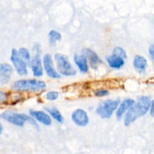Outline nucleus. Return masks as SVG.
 I'll list each match as a JSON object with an SVG mask.
<instances>
[{"mask_svg": "<svg viewBox=\"0 0 154 154\" xmlns=\"http://www.w3.org/2000/svg\"><path fill=\"white\" fill-rule=\"evenodd\" d=\"M74 61L81 73L86 74L89 72L88 60L84 54H75L74 55Z\"/></svg>", "mask_w": 154, "mask_h": 154, "instance_id": "obj_13", "label": "nucleus"}, {"mask_svg": "<svg viewBox=\"0 0 154 154\" xmlns=\"http://www.w3.org/2000/svg\"><path fill=\"white\" fill-rule=\"evenodd\" d=\"M19 52L20 56L21 57V58L23 60H25L27 63L29 64L30 61H31V56H30V53L28 49H26V48H20L18 51Z\"/></svg>", "mask_w": 154, "mask_h": 154, "instance_id": "obj_19", "label": "nucleus"}, {"mask_svg": "<svg viewBox=\"0 0 154 154\" xmlns=\"http://www.w3.org/2000/svg\"><path fill=\"white\" fill-rule=\"evenodd\" d=\"M54 60L57 63V72L60 75L72 77L77 74L76 69L72 66L67 56L57 53L54 55Z\"/></svg>", "mask_w": 154, "mask_h": 154, "instance_id": "obj_4", "label": "nucleus"}, {"mask_svg": "<svg viewBox=\"0 0 154 154\" xmlns=\"http://www.w3.org/2000/svg\"><path fill=\"white\" fill-rule=\"evenodd\" d=\"M133 67L138 73H144L147 67V60L141 55H135L133 60Z\"/></svg>", "mask_w": 154, "mask_h": 154, "instance_id": "obj_15", "label": "nucleus"}, {"mask_svg": "<svg viewBox=\"0 0 154 154\" xmlns=\"http://www.w3.org/2000/svg\"><path fill=\"white\" fill-rule=\"evenodd\" d=\"M48 39H49V42L51 45H55L57 42L61 41L62 35L57 30L53 29L50 31L49 34H48Z\"/></svg>", "mask_w": 154, "mask_h": 154, "instance_id": "obj_18", "label": "nucleus"}, {"mask_svg": "<svg viewBox=\"0 0 154 154\" xmlns=\"http://www.w3.org/2000/svg\"><path fill=\"white\" fill-rule=\"evenodd\" d=\"M46 83L36 79L19 80L12 84L11 89L17 92H33L39 93L46 89Z\"/></svg>", "mask_w": 154, "mask_h": 154, "instance_id": "obj_2", "label": "nucleus"}, {"mask_svg": "<svg viewBox=\"0 0 154 154\" xmlns=\"http://www.w3.org/2000/svg\"><path fill=\"white\" fill-rule=\"evenodd\" d=\"M149 54H150V57H151L152 60L154 61V43L152 44L150 46V48H149Z\"/></svg>", "mask_w": 154, "mask_h": 154, "instance_id": "obj_24", "label": "nucleus"}, {"mask_svg": "<svg viewBox=\"0 0 154 154\" xmlns=\"http://www.w3.org/2000/svg\"><path fill=\"white\" fill-rule=\"evenodd\" d=\"M13 73V68L8 63L0 64V82L7 84Z\"/></svg>", "mask_w": 154, "mask_h": 154, "instance_id": "obj_14", "label": "nucleus"}, {"mask_svg": "<svg viewBox=\"0 0 154 154\" xmlns=\"http://www.w3.org/2000/svg\"><path fill=\"white\" fill-rule=\"evenodd\" d=\"M11 61L16 72L20 75H26L28 74L27 63L21 58L19 52L16 49H12Z\"/></svg>", "mask_w": 154, "mask_h": 154, "instance_id": "obj_6", "label": "nucleus"}, {"mask_svg": "<svg viewBox=\"0 0 154 154\" xmlns=\"http://www.w3.org/2000/svg\"><path fill=\"white\" fill-rule=\"evenodd\" d=\"M2 130H3L2 125V123H0V135H1V134H2Z\"/></svg>", "mask_w": 154, "mask_h": 154, "instance_id": "obj_26", "label": "nucleus"}, {"mask_svg": "<svg viewBox=\"0 0 154 154\" xmlns=\"http://www.w3.org/2000/svg\"><path fill=\"white\" fill-rule=\"evenodd\" d=\"M0 117L4 119L5 120L8 121L11 124L15 125L17 126L23 127L26 123H29L32 125L34 128L37 130H39L38 125L36 123L35 120L32 118L31 116H28L25 114H20V113H16L11 111H7L3 112L0 115Z\"/></svg>", "mask_w": 154, "mask_h": 154, "instance_id": "obj_3", "label": "nucleus"}, {"mask_svg": "<svg viewBox=\"0 0 154 154\" xmlns=\"http://www.w3.org/2000/svg\"><path fill=\"white\" fill-rule=\"evenodd\" d=\"M150 96H141L138 98V101L130 108L124 116V125L129 126L140 117L145 115L150 111L151 105Z\"/></svg>", "mask_w": 154, "mask_h": 154, "instance_id": "obj_1", "label": "nucleus"}, {"mask_svg": "<svg viewBox=\"0 0 154 154\" xmlns=\"http://www.w3.org/2000/svg\"><path fill=\"white\" fill-rule=\"evenodd\" d=\"M8 100V94L0 90V102H5Z\"/></svg>", "mask_w": 154, "mask_h": 154, "instance_id": "obj_23", "label": "nucleus"}, {"mask_svg": "<svg viewBox=\"0 0 154 154\" xmlns=\"http://www.w3.org/2000/svg\"><path fill=\"white\" fill-rule=\"evenodd\" d=\"M43 68L46 72L47 75L53 79H59L61 78V75L58 73L57 70L54 68V60L52 56L50 54H46L43 57Z\"/></svg>", "mask_w": 154, "mask_h": 154, "instance_id": "obj_8", "label": "nucleus"}, {"mask_svg": "<svg viewBox=\"0 0 154 154\" xmlns=\"http://www.w3.org/2000/svg\"><path fill=\"white\" fill-rule=\"evenodd\" d=\"M71 117H72V120L74 122V123L81 127H84V126H87L90 122V118H89L87 111L81 109V108L75 110L72 114Z\"/></svg>", "mask_w": 154, "mask_h": 154, "instance_id": "obj_9", "label": "nucleus"}, {"mask_svg": "<svg viewBox=\"0 0 154 154\" xmlns=\"http://www.w3.org/2000/svg\"><path fill=\"white\" fill-rule=\"evenodd\" d=\"M150 115L151 117H154V99L152 100L151 102V105H150Z\"/></svg>", "mask_w": 154, "mask_h": 154, "instance_id": "obj_25", "label": "nucleus"}, {"mask_svg": "<svg viewBox=\"0 0 154 154\" xmlns=\"http://www.w3.org/2000/svg\"><path fill=\"white\" fill-rule=\"evenodd\" d=\"M29 116H31L34 120H37L39 123H42L45 126H51L52 124V119L49 114L43 111H35L29 110Z\"/></svg>", "mask_w": 154, "mask_h": 154, "instance_id": "obj_11", "label": "nucleus"}, {"mask_svg": "<svg viewBox=\"0 0 154 154\" xmlns=\"http://www.w3.org/2000/svg\"><path fill=\"white\" fill-rule=\"evenodd\" d=\"M109 94V91L106 89H99L94 92V95L96 97H105Z\"/></svg>", "mask_w": 154, "mask_h": 154, "instance_id": "obj_22", "label": "nucleus"}, {"mask_svg": "<svg viewBox=\"0 0 154 154\" xmlns=\"http://www.w3.org/2000/svg\"><path fill=\"white\" fill-rule=\"evenodd\" d=\"M82 54L87 57L90 66L93 69H97L99 66L103 64V61L99 55L90 48H84L82 50Z\"/></svg>", "mask_w": 154, "mask_h": 154, "instance_id": "obj_10", "label": "nucleus"}, {"mask_svg": "<svg viewBox=\"0 0 154 154\" xmlns=\"http://www.w3.org/2000/svg\"><path fill=\"white\" fill-rule=\"evenodd\" d=\"M135 103V101L132 99H126L120 102L117 111H116V118L117 120H122L125 114L127 113V111L130 109L131 107Z\"/></svg>", "mask_w": 154, "mask_h": 154, "instance_id": "obj_12", "label": "nucleus"}, {"mask_svg": "<svg viewBox=\"0 0 154 154\" xmlns=\"http://www.w3.org/2000/svg\"><path fill=\"white\" fill-rule=\"evenodd\" d=\"M106 61L108 63V66L114 69H120L123 67L125 65V60L121 58V57H118V56L111 55L106 57Z\"/></svg>", "mask_w": 154, "mask_h": 154, "instance_id": "obj_16", "label": "nucleus"}, {"mask_svg": "<svg viewBox=\"0 0 154 154\" xmlns=\"http://www.w3.org/2000/svg\"><path fill=\"white\" fill-rule=\"evenodd\" d=\"M35 50V54L30 61L29 66L32 69V72L33 76L35 78H40L44 74L43 62L42 61V58L40 56V53L42 51H41L39 46L37 47Z\"/></svg>", "mask_w": 154, "mask_h": 154, "instance_id": "obj_7", "label": "nucleus"}, {"mask_svg": "<svg viewBox=\"0 0 154 154\" xmlns=\"http://www.w3.org/2000/svg\"><path fill=\"white\" fill-rule=\"evenodd\" d=\"M59 93L57 91H50L48 92L45 95V99L49 101H54L58 99Z\"/></svg>", "mask_w": 154, "mask_h": 154, "instance_id": "obj_21", "label": "nucleus"}, {"mask_svg": "<svg viewBox=\"0 0 154 154\" xmlns=\"http://www.w3.org/2000/svg\"><path fill=\"white\" fill-rule=\"evenodd\" d=\"M112 54L116 56H118V57H121V58L126 60L127 59V54H126V51L123 49L121 47H115V48L113 49Z\"/></svg>", "mask_w": 154, "mask_h": 154, "instance_id": "obj_20", "label": "nucleus"}, {"mask_svg": "<svg viewBox=\"0 0 154 154\" xmlns=\"http://www.w3.org/2000/svg\"><path fill=\"white\" fill-rule=\"evenodd\" d=\"M45 110L56 121L60 123H63L64 118L61 114V112L58 110V108H57L56 107H45Z\"/></svg>", "mask_w": 154, "mask_h": 154, "instance_id": "obj_17", "label": "nucleus"}, {"mask_svg": "<svg viewBox=\"0 0 154 154\" xmlns=\"http://www.w3.org/2000/svg\"><path fill=\"white\" fill-rule=\"evenodd\" d=\"M120 104V99H108L101 102L98 105L96 112L101 118L109 119L115 111H117Z\"/></svg>", "mask_w": 154, "mask_h": 154, "instance_id": "obj_5", "label": "nucleus"}]
</instances>
